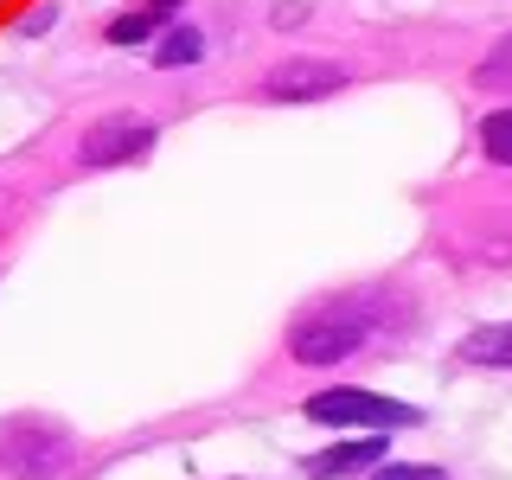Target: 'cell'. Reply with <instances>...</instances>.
I'll list each match as a JSON object with an SVG mask.
<instances>
[{
	"mask_svg": "<svg viewBox=\"0 0 512 480\" xmlns=\"http://www.w3.org/2000/svg\"><path fill=\"white\" fill-rule=\"evenodd\" d=\"M378 327H384V301H378V295H346V301L314 308L308 320H295L288 352H295L301 365H340V359H352L359 346H372Z\"/></svg>",
	"mask_w": 512,
	"mask_h": 480,
	"instance_id": "cell-1",
	"label": "cell"
},
{
	"mask_svg": "<svg viewBox=\"0 0 512 480\" xmlns=\"http://www.w3.org/2000/svg\"><path fill=\"white\" fill-rule=\"evenodd\" d=\"M71 461H77V442L52 416H7L0 423V468L13 480H58Z\"/></svg>",
	"mask_w": 512,
	"mask_h": 480,
	"instance_id": "cell-2",
	"label": "cell"
},
{
	"mask_svg": "<svg viewBox=\"0 0 512 480\" xmlns=\"http://www.w3.org/2000/svg\"><path fill=\"white\" fill-rule=\"evenodd\" d=\"M308 423H327V429H404V423H416V410L397 404V397H378V391H359V384H340V391L308 397Z\"/></svg>",
	"mask_w": 512,
	"mask_h": 480,
	"instance_id": "cell-3",
	"label": "cell"
},
{
	"mask_svg": "<svg viewBox=\"0 0 512 480\" xmlns=\"http://www.w3.org/2000/svg\"><path fill=\"white\" fill-rule=\"evenodd\" d=\"M154 135H160V128H154L148 116H103V122L84 135L77 160H84V167H128V160L154 154Z\"/></svg>",
	"mask_w": 512,
	"mask_h": 480,
	"instance_id": "cell-4",
	"label": "cell"
},
{
	"mask_svg": "<svg viewBox=\"0 0 512 480\" xmlns=\"http://www.w3.org/2000/svg\"><path fill=\"white\" fill-rule=\"evenodd\" d=\"M333 90H346V64H327V58H295V64H276L263 77L269 103H320Z\"/></svg>",
	"mask_w": 512,
	"mask_h": 480,
	"instance_id": "cell-5",
	"label": "cell"
},
{
	"mask_svg": "<svg viewBox=\"0 0 512 480\" xmlns=\"http://www.w3.org/2000/svg\"><path fill=\"white\" fill-rule=\"evenodd\" d=\"M384 461V429H365L359 442H340V448H320L308 461L314 480H333V474H359V468H378Z\"/></svg>",
	"mask_w": 512,
	"mask_h": 480,
	"instance_id": "cell-6",
	"label": "cell"
},
{
	"mask_svg": "<svg viewBox=\"0 0 512 480\" xmlns=\"http://www.w3.org/2000/svg\"><path fill=\"white\" fill-rule=\"evenodd\" d=\"M180 13V0H141L135 13H122V20H109V45H141V39H154L160 26Z\"/></svg>",
	"mask_w": 512,
	"mask_h": 480,
	"instance_id": "cell-7",
	"label": "cell"
},
{
	"mask_svg": "<svg viewBox=\"0 0 512 480\" xmlns=\"http://www.w3.org/2000/svg\"><path fill=\"white\" fill-rule=\"evenodd\" d=\"M461 359H468V365H506V372H512V320L468 333V340H461Z\"/></svg>",
	"mask_w": 512,
	"mask_h": 480,
	"instance_id": "cell-8",
	"label": "cell"
},
{
	"mask_svg": "<svg viewBox=\"0 0 512 480\" xmlns=\"http://www.w3.org/2000/svg\"><path fill=\"white\" fill-rule=\"evenodd\" d=\"M199 58H205V32H192V26H167V39L154 45L160 71H180V64H199Z\"/></svg>",
	"mask_w": 512,
	"mask_h": 480,
	"instance_id": "cell-9",
	"label": "cell"
},
{
	"mask_svg": "<svg viewBox=\"0 0 512 480\" xmlns=\"http://www.w3.org/2000/svg\"><path fill=\"white\" fill-rule=\"evenodd\" d=\"M480 154H487L493 167H512V109H493V116L480 122Z\"/></svg>",
	"mask_w": 512,
	"mask_h": 480,
	"instance_id": "cell-10",
	"label": "cell"
},
{
	"mask_svg": "<svg viewBox=\"0 0 512 480\" xmlns=\"http://www.w3.org/2000/svg\"><path fill=\"white\" fill-rule=\"evenodd\" d=\"M474 90H512V39H500L474 64Z\"/></svg>",
	"mask_w": 512,
	"mask_h": 480,
	"instance_id": "cell-11",
	"label": "cell"
},
{
	"mask_svg": "<svg viewBox=\"0 0 512 480\" xmlns=\"http://www.w3.org/2000/svg\"><path fill=\"white\" fill-rule=\"evenodd\" d=\"M372 480H448L442 468H423V461H391V468H378Z\"/></svg>",
	"mask_w": 512,
	"mask_h": 480,
	"instance_id": "cell-12",
	"label": "cell"
},
{
	"mask_svg": "<svg viewBox=\"0 0 512 480\" xmlns=\"http://www.w3.org/2000/svg\"><path fill=\"white\" fill-rule=\"evenodd\" d=\"M52 20H58V7H32V13H26V20L13 26V32H26V39H32V32H45Z\"/></svg>",
	"mask_w": 512,
	"mask_h": 480,
	"instance_id": "cell-13",
	"label": "cell"
}]
</instances>
